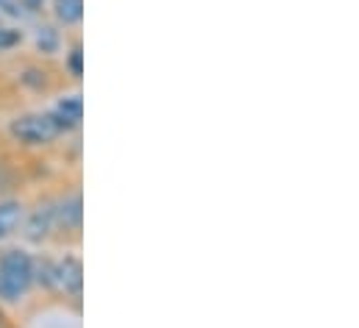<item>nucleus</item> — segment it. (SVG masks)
<instances>
[{
    "mask_svg": "<svg viewBox=\"0 0 359 328\" xmlns=\"http://www.w3.org/2000/svg\"><path fill=\"white\" fill-rule=\"evenodd\" d=\"M0 8H3L6 14H11V17L25 14V8H22V3H20V0H0Z\"/></svg>",
    "mask_w": 359,
    "mask_h": 328,
    "instance_id": "13",
    "label": "nucleus"
},
{
    "mask_svg": "<svg viewBox=\"0 0 359 328\" xmlns=\"http://www.w3.org/2000/svg\"><path fill=\"white\" fill-rule=\"evenodd\" d=\"M20 223H22V206L17 200H3L0 203V240L14 234Z\"/></svg>",
    "mask_w": 359,
    "mask_h": 328,
    "instance_id": "7",
    "label": "nucleus"
},
{
    "mask_svg": "<svg viewBox=\"0 0 359 328\" xmlns=\"http://www.w3.org/2000/svg\"><path fill=\"white\" fill-rule=\"evenodd\" d=\"M67 67H70V73H73L76 78L84 76V50H81V48H73V53H70V59H67Z\"/></svg>",
    "mask_w": 359,
    "mask_h": 328,
    "instance_id": "11",
    "label": "nucleus"
},
{
    "mask_svg": "<svg viewBox=\"0 0 359 328\" xmlns=\"http://www.w3.org/2000/svg\"><path fill=\"white\" fill-rule=\"evenodd\" d=\"M81 195H73V198H65L59 206H53V214H56V223L62 228H70V231H79L81 228V220H84V209H81Z\"/></svg>",
    "mask_w": 359,
    "mask_h": 328,
    "instance_id": "6",
    "label": "nucleus"
},
{
    "mask_svg": "<svg viewBox=\"0 0 359 328\" xmlns=\"http://www.w3.org/2000/svg\"><path fill=\"white\" fill-rule=\"evenodd\" d=\"M34 281L42 284L45 289H59L56 287V261L53 259H36L34 261Z\"/></svg>",
    "mask_w": 359,
    "mask_h": 328,
    "instance_id": "8",
    "label": "nucleus"
},
{
    "mask_svg": "<svg viewBox=\"0 0 359 328\" xmlns=\"http://www.w3.org/2000/svg\"><path fill=\"white\" fill-rule=\"evenodd\" d=\"M36 45L42 48V53H53L56 45H59L56 31H53V28H39V34H36Z\"/></svg>",
    "mask_w": 359,
    "mask_h": 328,
    "instance_id": "10",
    "label": "nucleus"
},
{
    "mask_svg": "<svg viewBox=\"0 0 359 328\" xmlns=\"http://www.w3.org/2000/svg\"><path fill=\"white\" fill-rule=\"evenodd\" d=\"M84 17V0H56V20L73 25Z\"/></svg>",
    "mask_w": 359,
    "mask_h": 328,
    "instance_id": "9",
    "label": "nucleus"
},
{
    "mask_svg": "<svg viewBox=\"0 0 359 328\" xmlns=\"http://www.w3.org/2000/svg\"><path fill=\"white\" fill-rule=\"evenodd\" d=\"M56 287L73 298L81 295V287H84V267H81V259L76 256H65L62 261H56Z\"/></svg>",
    "mask_w": 359,
    "mask_h": 328,
    "instance_id": "3",
    "label": "nucleus"
},
{
    "mask_svg": "<svg viewBox=\"0 0 359 328\" xmlns=\"http://www.w3.org/2000/svg\"><path fill=\"white\" fill-rule=\"evenodd\" d=\"M8 131L22 145H48L62 134V128L56 125L53 114H22V117H17L11 123Z\"/></svg>",
    "mask_w": 359,
    "mask_h": 328,
    "instance_id": "2",
    "label": "nucleus"
},
{
    "mask_svg": "<svg viewBox=\"0 0 359 328\" xmlns=\"http://www.w3.org/2000/svg\"><path fill=\"white\" fill-rule=\"evenodd\" d=\"M53 226H56L53 206H39V209H34V212L28 214L22 234H25L28 242H42V240H48V234L53 231Z\"/></svg>",
    "mask_w": 359,
    "mask_h": 328,
    "instance_id": "4",
    "label": "nucleus"
},
{
    "mask_svg": "<svg viewBox=\"0 0 359 328\" xmlns=\"http://www.w3.org/2000/svg\"><path fill=\"white\" fill-rule=\"evenodd\" d=\"M34 284V259L25 250H6L0 256V301H20Z\"/></svg>",
    "mask_w": 359,
    "mask_h": 328,
    "instance_id": "1",
    "label": "nucleus"
},
{
    "mask_svg": "<svg viewBox=\"0 0 359 328\" xmlns=\"http://www.w3.org/2000/svg\"><path fill=\"white\" fill-rule=\"evenodd\" d=\"M50 114H53V120H56V125H59L62 131H70V128H76V125L81 123L84 103H81V97H79V95H73V97L59 100V103H56V109H53Z\"/></svg>",
    "mask_w": 359,
    "mask_h": 328,
    "instance_id": "5",
    "label": "nucleus"
},
{
    "mask_svg": "<svg viewBox=\"0 0 359 328\" xmlns=\"http://www.w3.org/2000/svg\"><path fill=\"white\" fill-rule=\"evenodd\" d=\"M20 3H22V8H25V11H36L45 0H20Z\"/></svg>",
    "mask_w": 359,
    "mask_h": 328,
    "instance_id": "14",
    "label": "nucleus"
},
{
    "mask_svg": "<svg viewBox=\"0 0 359 328\" xmlns=\"http://www.w3.org/2000/svg\"><path fill=\"white\" fill-rule=\"evenodd\" d=\"M20 39H22V34H20V31H14V28H3V25H0V50L14 48Z\"/></svg>",
    "mask_w": 359,
    "mask_h": 328,
    "instance_id": "12",
    "label": "nucleus"
}]
</instances>
